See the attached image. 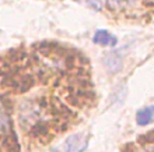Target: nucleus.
<instances>
[{"mask_svg": "<svg viewBox=\"0 0 154 152\" xmlns=\"http://www.w3.org/2000/svg\"><path fill=\"white\" fill-rule=\"evenodd\" d=\"M94 40L100 45H112L114 46L116 43V39L114 36H111L106 31H98L95 34V36H94Z\"/></svg>", "mask_w": 154, "mask_h": 152, "instance_id": "7ed1b4c3", "label": "nucleus"}, {"mask_svg": "<svg viewBox=\"0 0 154 152\" xmlns=\"http://www.w3.org/2000/svg\"><path fill=\"white\" fill-rule=\"evenodd\" d=\"M106 3L112 8H126L133 6L136 3V0H106Z\"/></svg>", "mask_w": 154, "mask_h": 152, "instance_id": "20e7f679", "label": "nucleus"}, {"mask_svg": "<svg viewBox=\"0 0 154 152\" xmlns=\"http://www.w3.org/2000/svg\"><path fill=\"white\" fill-rule=\"evenodd\" d=\"M88 145V137L80 133L69 137L66 141H63L53 152H83L85 151Z\"/></svg>", "mask_w": 154, "mask_h": 152, "instance_id": "f257e3e1", "label": "nucleus"}, {"mask_svg": "<svg viewBox=\"0 0 154 152\" xmlns=\"http://www.w3.org/2000/svg\"><path fill=\"white\" fill-rule=\"evenodd\" d=\"M153 117H154V106H147V108L137 112L136 121H137L139 126H147V124H150L153 121Z\"/></svg>", "mask_w": 154, "mask_h": 152, "instance_id": "f03ea898", "label": "nucleus"}, {"mask_svg": "<svg viewBox=\"0 0 154 152\" xmlns=\"http://www.w3.org/2000/svg\"><path fill=\"white\" fill-rule=\"evenodd\" d=\"M77 1H84L85 4H88L91 8L94 10H100L102 7V1L101 0H77Z\"/></svg>", "mask_w": 154, "mask_h": 152, "instance_id": "39448f33", "label": "nucleus"}]
</instances>
